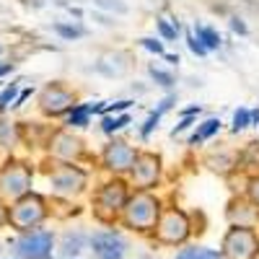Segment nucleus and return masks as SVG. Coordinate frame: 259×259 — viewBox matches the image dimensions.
I'll list each match as a JSON object with an SVG mask.
<instances>
[{
  "instance_id": "1",
  "label": "nucleus",
  "mask_w": 259,
  "mask_h": 259,
  "mask_svg": "<svg viewBox=\"0 0 259 259\" xmlns=\"http://www.w3.org/2000/svg\"><path fill=\"white\" fill-rule=\"evenodd\" d=\"M163 212V202L153 189H135L119 215L124 228L135 233H153Z\"/></svg>"
},
{
  "instance_id": "2",
  "label": "nucleus",
  "mask_w": 259,
  "mask_h": 259,
  "mask_svg": "<svg viewBox=\"0 0 259 259\" xmlns=\"http://www.w3.org/2000/svg\"><path fill=\"white\" fill-rule=\"evenodd\" d=\"M130 194H133V187H130L124 177H114L109 182H104L94 194V215L101 223L117 221L130 200Z\"/></svg>"
},
{
  "instance_id": "3",
  "label": "nucleus",
  "mask_w": 259,
  "mask_h": 259,
  "mask_svg": "<svg viewBox=\"0 0 259 259\" xmlns=\"http://www.w3.org/2000/svg\"><path fill=\"white\" fill-rule=\"evenodd\" d=\"M47 218H50L47 197H41V194H36V192H29V194H24L21 200H16V202L8 205V226H11L16 233L39 228Z\"/></svg>"
},
{
  "instance_id": "4",
  "label": "nucleus",
  "mask_w": 259,
  "mask_h": 259,
  "mask_svg": "<svg viewBox=\"0 0 259 259\" xmlns=\"http://www.w3.org/2000/svg\"><path fill=\"white\" fill-rule=\"evenodd\" d=\"M34 187V168L26 161L8 158L0 166V200L3 202H16L24 194H29Z\"/></svg>"
},
{
  "instance_id": "5",
  "label": "nucleus",
  "mask_w": 259,
  "mask_h": 259,
  "mask_svg": "<svg viewBox=\"0 0 259 259\" xmlns=\"http://www.w3.org/2000/svg\"><path fill=\"white\" fill-rule=\"evenodd\" d=\"M47 182L52 187V194L65 200L80 197V194L89 189V171L75 166V163H62L55 161V166L47 171Z\"/></svg>"
},
{
  "instance_id": "6",
  "label": "nucleus",
  "mask_w": 259,
  "mask_h": 259,
  "mask_svg": "<svg viewBox=\"0 0 259 259\" xmlns=\"http://www.w3.org/2000/svg\"><path fill=\"white\" fill-rule=\"evenodd\" d=\"M192 218L182 210V207H163L158 226L153 231L156 241L163 246H184L192 236Z\"/></svg>"
},
{
  "instance_id": "7",
  "label": "nucleus",
  "mask_w": 259,
  "mask_h": 259,
  "mask_svg": "<svg viewBox=\"0 0 259 259\" xmlns=\"http://www.w3.org/2000/svg\"><path fill=\"white\" fill-rule=\"evenodd\" d=\"M221 251L226 259H256L259 256V233L251 226H231L223 233Z\"/></svg>"
},
{
  "instance_id": "8",
  "label": "nucleus",
  "mask_w": 259,
  "mask_h": 259,
  "mask_svg": "<svg viewBox=\"0 0 259 259\" xmlns=\"http://www.w3.org/2000/svg\"><path fill=\"white\" fill-rule=\"evenodd\" d=\"M36 101H39L41 114L50 117V119H57V117H65L78 104V94L73 89H68L65 83L55 80V83H47L45 89L39 91Z\"/></svg>"
},
{
  "instance_id": "9",
  "label": "nucleus",
  "mask_w": 259,
  "mask_h": 259,
  "mask_svg": "<svg viewBox=\"0 0 259 259\" xmlns=\"http://www.w3.org/2000/svg\"><path fill=\"white\" fill-rule=\"evenodd\" d=\"M55 244H57V239L52 231L31 228V231L18 233V239L13 241V251L18 259H47V256H52Z\"/></svg>"
},
{
  "instance_id": "10",
  "label": "nucleus",
  "mask_w": 259,
  "mask_h": 259,
  "mask_svg": "<svg viewBox=\"0 0 259 259\" xmlns=\"http://www.w3.org/2000/svg\"><path fill=\"white\" fill-rule=\"evenodd\" d=\"M130 184L135 189H156L163 177V161L153 150H140L133 168H130Z\"/></svg>"
},
{
  "instance_id": "11",
  "label": "nucleus",
  "mask_w": 259,
  "mask_h": 259,
  "mask_svg": "<svg viewBox=\"0 0 259 259\" xmlns=\"http://www.w3.org/2000/svg\"><path fill=\"white\" fill-rule=\"evenodd\" d=\"M138 153L140 150L135 145H130L127 140H112V143H106L104 150H101V166L109 171V174H114V177H124V174H130V168H133Z\"/></svg>"
},
{
  "instance_id": "12",
  "label": "nucleus",
  "mask_w": 259,
  "mask_h": 259,
  "mask_svg": "<svg viewBox=\"0 0 259 259\" xmlns=\"http://www.w3.org/2000/svg\"><path fill=\"white\" fill-rule=\"evenodd\" d=\"M47 153L55 158V161H62V163H75L83 158L85 153V143L73 135L70 130H55L50 143H47Z\"/></svg>"
},
{
  "instance_id": "13",
  "label": "nucleus",
  "mask_w": 259,
  "mask_h": 259,
  "mask_svg": "<svg viewBox=\"0 0 259 259\" xmlns=\"http://www.w3.org/2000/svg\"><path fill=\"white\" fill-rule=\"evenodd\" d=\"M127 249H130L127 239L114 228H101L91 233V251L99 259H124Z\"/></svg>"
},
{
  "instance_id": "14",
  "label": "nucleus",
  "mask_w": 259,
  "mask_h": 259,
  "mask_svg": "<svg viewBox=\"0 0 259 259\" xmlns=\"http://www.w3.org/2000/svg\"><path fill=\"white\" fill-rule=\"evenodd\" d=\"M89 246H91V236L85 233V231H80V228L65 231V233L60 236V244H57L60 254H62V256H68V259H75L80 251H85Z\"/></svg>"
},
{
  "instance_id": "15",
  "label": "nucleus",
  "mask_w": 259,
  "mask_h": 259,
  "mask_svg": "<svg viewBox=\"0 0 259 259\" xmlns=\"http://www.w3.org/2000/svg\"><path fill=\"white\" fill-rule=\"evenodd\" d=\"M177 259H226L221 249L210 246H184L177 251Z\"/></svg>"
},
{
  "instance_id": "16",
  "label": "nucleus",
  "mask_w": 259,
  "mask_h": 259,
  "mask_svg": "<svg viewBox=\"0 0 259 259\" xmlns=\"http://www.w3.org/2000/svg\"><path fill=\"white\" fill-rule=\"evenodd\" d=\"M218 133H221V119H218V117H210V119H205V122L197 127V133L189 138V145H200V143L210 140L212 135H218Z\"/></svg>"
},
{
  "instance_id": "17",
  "label": "nucleus",
  "mask_w": 259,
  "mask_h": 259,
  "mask_svg": "<svg viewBox=\"0 0 259 259\" xmlns=\"http://www.w3.org/2000/svg\"><path fill=\"white\" fill-rule=\"evenodd\" d=\"M194 36H197L200 41H202V45L212 52V50H218L221 47V34L218 31H215L212 26H205V24H197V26H194V31H192Z\"/></svg>"
},
{
  "instance_id": "18",
  "label": "nucleus",
  "mask_w": 259,
  "mask_h": 259,
  "mask_svg": "<svg viewBox=\"0 0 259 259\" xmlns=\"http://www.w3.org/2000/svg\"><path fill=\"white\" fill-rule=\"evenodd\" d=\"M18 127L8 119H0V148H6V150H13L18 145Z\"/></svg>"
},
{
  "instance_id": "19",
  "label": "nucleus",
  "mask_w": 259,
  "mask_h": 259,
  "mask_svg": "<svg viewBox=\"0 0 259 259\" xmlns=\"http://www.w3.org/2000/svg\"><path fill=\"white\" fill-rule=\"evenodd\" d=\"M130 124V114L124 112V114H104V119H101V133L104 135H114V133H119V130H124Z\"/></svg>"
},
{
  "instance_id": "20",
  "label": "nucleus",
  "mask_w": 259,
  "mask_h": 259,
  "mask_svg": "<svg viewBox=\"0 0 259 259\" xmlns=\"http://www.w3.org/2000/svg\"><path fill=\"white\" fill-rule=\"evenodd\" d=\"M156 29H158L163 41H174L179 36V31H182L179 21H168V18H156Z\"/></svg>"
},
{
  "instance_id": "21",
  "label": "nucleus",
  "mask_w": 259,
  "mask_h": 259,
  "mask_svg": "<svg viewBox=\"0 0 259 259\" xmlns=\"http://www.w3.org/2000/svg\"><path fill=\"white\" fill-rule=\"evenodd\" d=\"M148 75L153 78V83L161 85V89H171V85H174V75H171L168 70L156 68V65H150V68H148Z\"/></svg>"
},
{
  "instance_id": "22",
  "label": "nucleus",
  "mask_w": 259,
  "mask_h": 259,
  "mask_svg": "<svg viewBox=\"0 0 259 259\" xmlns=\"http://www.w3.org/2000/svg\"><path fill=\"white\" fill-rule=\"evenodd\" d=\"M16 96H18V83H11V85H6L3 89V94H0V114H6L11 106H13V101H16Z\"/></svg>"
},
{
  "instance_id": "23",
  "label": "nucleus",
  "mask_w": 259,
  "mask_h": 259,
  "mask_svg": "<svg viewBox=\"0 0 259 259\" xmlns=\"http://www.w3.org/2000/svg\"><path fill=\"white\" fill-rule=\"evenodd\" d=\"M246 127H251V109H241L233 114V124H231V130L233 133H241V130H246Z\"/></svg>"
},
{
  "instance_id": "24",
  "label": "nucleus",
  "mask_w": 259,
  "mask_h": 259,
  "mask_svg": "<svg viewBox=\"0 0 259 259\" xmlns=\"http://www.w3.org/2000/svg\"><path fill=\"white\" fill-rule=\"evenodd\" d=\"M55 31L62 39H80V36H85V29L83 26H73V24H55Z\"/></svg>"
},
{
  "instance_id": "25",
  "label": "nucleus",
  "mask_w": 259,
  "mask_h": 259,
  "mask_svg": "<svg viewBox=\"0 0 259 259\" xmlns=\"http://www.w3.org/2000/svg\"><path fill=\"white\" fill-rule=\"evenodd\" d=\"M140 47H143V50H148L150 55H158V57H163V55H166L163 41H161V39H153V36H143V39H140Z\"/></svg>"
},
{
  "instance_id": "26",
  "label": "nucleus",
  "mask_w": 259,
  "mask_h": 259,
  "mask_svg": "<svg viewBox=\"0 0 259 259\" xmlns=\"http://www.w3.org/2000/svg\"><path fill=\"white\" fill-rule=\"evenodd\" d=\"M96 6L104 8V11H112V13H117V16H124V13L130 11L124 0H96Z\"/></svg>"
},
{
  "instance_id": "27",
  "label": "nucleus",
  "mask_w": 259,
  "mask_h": 259,
  "mask_svg": "<svg viewBox=\"0 0 259 259\" xmlns=\"http://www.w3.org/2000/svg\"><path fill=\"white\" fill-rule=\"evenodd\" d=\"M246 200L254 207H259V174L249 177V182H246Z\"/></svg>"
},
{
  "instance_id": "28",
  "label": "nucleus",
  "mask_w": 259,
  "mask_h": 259,
  "mask_svg": "<svg viewBox=\"0 0 259 259\" xmlns=\"http://www.w3.org/2000/svg\"><path fill=\"white\" fill-rule=\"evenodd\" d=\"M158 122H161V114H158V112H150V114H148V119H145V124L140 127V138H143V140H148V138H150V133H153V130L158 127Z\"/></svg>"
},
{
  "instance_id": "29",
  "label": "nucleus",
  "mask_w": 259,
  "mask_h": 259,
  "mask_svg": "<svg viewBox=\"0 0 259 259\" xmlns=\"http://www.w3.org/2000/svg\"><path fill=\"white\" fill-rule=\"evenodd\" d=\"M187 47L192 50V55H197V57H205V55L210 52V50H207V47H205L202 41H200L197 36H194L192 31H187Z\"/></svg>"
},
{
  "instance_id": "30",
  "label": "nucleus",
  "mask_w": 259,
  "mask_h": 259,
  "mask_svg": "<svg viewBox=\"0 0 259 259\" xmlns=\"http://www.w3.org/2000/svg\"><path fill=\"white\" fill-rule=\"evenodd\" d=\"M133 104H135V101H130V99H122V101H114V104H106L104 114H124Z\"/></svg>"
},
{
  "instance_id": "31",
  "label": "nucleus",
  "mask_w": 259,
  "mask_h": 259,
  "mask_svg": "<svg viewBox=\"0 0 259 259\" xmlns=\"http://www.w3.org/2000/svg\"><path fill=\"white\" fill-rule=\"evenodd\" d=\"M194 124V117H182V122L174 127V130H171V138H177V135H182L184 133V130H189Z\"/></svg>"
},
{
  "instance_id": "32",
  "label": "nucleus",
  "mask_w": 259,
  "mask_h": 259,
  "mask_svg": "<svg viewBox=\"0 0 259 259\" xmlns=\"http://www.w3.org/2000/svg\"><path fill=\"white\" fill-rule=\"evenodd\" d=\"M174 104H177V96H174V94H168V96H166V99H163V101L158 104V109H156V112H158V114L163 117V114H166V112H168V109H171V106H174Z\"/></svg>"
},
{
  "instance_id": "33",
  "label": "nucleus",
  "mask_w": 259,
  "mask_h": 259,
  "mask_svg": "<svg viewBox=\"0 0 259 259\" xmlns=\"http://www.w3.org/2000/svg\"><path fill=\"white\" fill-rule=\"evenodd\" d=\"M231 29H233V34H241V36L249 34V29H246V24L241 18H231Z\"/></svg>"
},
{
  "instance_id": "34",
  "label": "nucleus",
  "mask_w": 259,
  "mask_h": 259,
  "mask_svg": "<svg viewBox=\"0 0 259 259\" xmlns=\"http://www.w3.org/2000/svg\"><path fill=\"white\" fill-rule=\"evenodd\" d=\"M31 94H34V89H24V91H21V94L16 96V101H13V106H11V109H18V106H24V101H26Z\"/></svg>"
},
{
  "instance_id": "35",
  "label": "nucleus",
  "mask_w": 259,
  "mask_h": 259,
  "mask_svg": "<svg viewBox=\"0 0 259 259\" xmlns=\"http://www.w3.org/2000/svg\"><path fill=\"white\" fill-rule=\"evenodd\" d=\"M8 226V205L0 200V228H6Z\"/></svg>"
},
{
  "instance_id": "36",
  "label": "nucleus",
  "mask_w": 259,
  "mask_h": 259,
  "mask_svg": "<svg viewBox=\"0 0 259 259\" xmlns=\"http://www.w3.org/2000/svg\"><path fill=\"white\" fill-rule=\"evenodd\" d=\"M251 124H259V109H251Z\"/></svg>"
},
{
  "instance_id": "37",
  "label": "nucleus",
  "mask_w": 259,
  "mask_h": 259,
  "mask_svg": "<svg viewBox=\"0 0 259 259\" xmlns=\"http://www.w3.org/2000/svg\"><path fill=\"white\" fill-rule=\"evenodd\" d=\"M163 57H166V60H168V62H174V65H177V62H179V57H177V55H163Z\"/></svg>"
},
{
  "instance_id": "38",
  "label": "nucleus",
  "mask_w": 259,
  "mask_h": 259,
  "mask_svg": "<svg viewBox=\"0 0 259 259\" xmlns=\"http://www.w3.org/2000/svg\"><path fill=\"white\" fill-rule=\"evenodd\" d=\"M11 259H18V256H11Z\"/></svg>"
},
{
  "instance_id": "39",
  "label": "nucleus",
  "mask_w": 259,
  "mask_h": 259,
  "mask_svg": "<svg viewBox=\"0 0 259 259\" xmlns=\"http://www.w3.org/2000/svg\"><path fill=\"white\" fill-rule=\"evenodd\" d=\"M47 259H52V256H47Z\"/></svg>"
}]
</instances>
